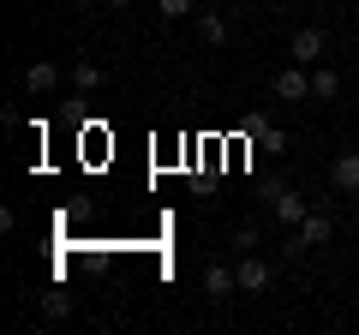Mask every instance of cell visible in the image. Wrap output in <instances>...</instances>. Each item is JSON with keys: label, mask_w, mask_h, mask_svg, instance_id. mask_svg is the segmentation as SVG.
Listing matches in <instances>:
<instances>
[{"label": "cell", "mask_w": 359, "mask_h": 335, "mask_svg": "<svg viewBox=\"0 0 359 335\" xmlns=\"http://www.w3.org/2000/svg\"><path fill=\"white\" fill-rule=\"evenodd\" d=\"M84 6H132V0H84Z\"/></svg>", "instance_id": "5bb4252c"}, {"label": "cell", "mask_w": 359, "mask_h": 335, "mask_svg": "<svg viewBox=\"0 0 359 335\" xmlns=\"http://www.w3.org/2000/svg\"><path fill=\"white\" fill-rule=\"evenodd\" d=\"M198 36H204L210 48H216V42H228V18H222V13H204V18H198Z\"/></svg>", "instance_id": "30bf717a"}, {"label": "cell", "mask_w": 359, "mask_h": 335, "mask_svg": "<svg viewBox=\"0 0 359 335\" xmlns=\"http://www.w3.org/2000/svg\"><path fill=\"white\" fill-rule=\"evenodd\" d=\"M233 275H240V294H264V287H269V264L257 258V252H240Z\"/></svg>", "instance_id": "3957f363"}, {"label": "cell", "mask_w": 359, "mask_h": 335, "mask_svg": "<svg viewBox=\"0 0 359 335\" xmlns=\"http://www.w3.org/2000/svg\"><path fill=\"white\" fill-rule=\"evenodd\" d=\"M306 216H311V204H306V198L294 192V186H282V192H276V221H287V228H299Z\"/></svg>", "instance_id": "8992f818"}, {"label": "cell", "mask_w": 359, "mask_h": 335, "mask_svg": "<svg viewBox=\"0 0 359 335\" xmlns=\"http://www.w3.org/2000/svg\"><path fill=\"white\" fill-rule=\"evenodd\" d=\"M54 84H60V66L54 60H30L25 66V90L30 96H54Z\"/></svg>", "instance_id": "5b68a950"}, {"label": "cell", "mask_w": 359, "mask_h": 335, "mask_svg": "<svg viewBox=\"0 0 359 335\" xmlns=\"http://www.w3.org/2000/svg\"><path fill=\"white\" fill-rule=\"evenodd\" d=\"M156 13H162V18H186V13H192V0H156Z\"/></svg>", "instance_id": "7c38bea8"}, {"label": "cell", "mask_w": 359, "mask_h": 335, "mask_svg": "<svg viewBox=\"0 0 359 335\" xmlns=\"http://www.w3.org/2000/svg\"><path fill=\"white\" fill-rule=\"evenodd\" d=\"M335 96H341V72H335V66H311V102H335Z\"/></svg>", "instance_id": "52a82bcc"}, {"label": "cell", "mask_w": 359, "mask_h": 335, "mask_svg": "<svg viewBox=\"0 0 359 335\" xmlns=\"http://www.w3.org/2000/svg\"><path fill=\"white\" fill-rule=\"evenodd\" d=\"M72 90H78V96H96V90H102V66L78 60V66H72Z\"/></svg>", "instance_id": "9c48e42d"}, {"label": "cell", "mask_w": 359, "mask_h": 335, "mask_svg": "<svg viewBox=\"0 0 359 335\" xmlns=\"http://www.w3.org/2000/svg\"><path fill=\"white\" fill-rule=\"evenodd\" d=\"M287 60H299V66H318V60H323V25L294 30V42H287Z\"/></svg>", "instance_id": "7a4b0ae2"}, {"label": "cell", "mask_w": 359, "mask_h": 335, "mask_svg": "<svg viewBox=\"0 0 359 335\" xmlns=\"http://www.w3.org/2000/svg\"><path fill=\"white\" fill-rule=\"evenodd\" d=\"M330 186L341 198H359V150H341L335 156V168H330Z\"/></svg>", "instance_id": "277c9868"}, {"label": "cell", "mask_w": 359, "mask_h": 335, "mask_svg": "<svg viewBox=\"0 0 359 335\" xmlns=\"http://www.w3.org/2000/svg\"><path fill=\"white\" fill-rule=\"evenodd\" d=\"M42 317H54V323H60V317H72V299H66L60 287H54V294H42Z\"/></svg>", "instance_id": "8fae6325"}, {"label": "cell", "mask_w": 359, "mask_h": 335, "mask_svg": "<svg viewBox=\"0 0 359 335\" xmlns=\"http://www.w3.org/2000/svg\"><path fill=\"white\" fill-rule=\"evenodd\" d=\"M311 245H330V216H318V210H311V216L294 228V240H287V258H306Z\"/></svg>", "instance_id": "6da1fadb"}, {"label": "cell", "mask_w": 359, "mask_h": 335, "mask_svg": "<svg viewBox=\"0 0 359 335\" xmlns=\"http://www.w3.org/2000/svg\"><path fill=\"white\" fill-rule=\"evenodd\" d=\"M204 294H210V299H228V294H240V275H233L228 264H210V270H204Z\"/></svg>", "instance_id": "ba28073f"}, {"label": "cell", "mask_w": 359, "mask_h": 335, "mask_svg": "<svg viewBox=\"0 0 359 335\" xmlns=\"http://www.w3.org/2000/svg\"><path fill=\"white\" fill-rule=\"evenodd\" d=\"M233 252H257V228H240V233H233Z\"/></svg>", "instance_id": "4fadbf2b"}]
</instances>
